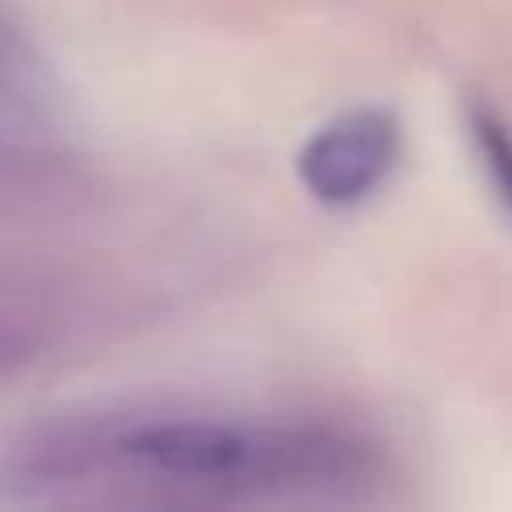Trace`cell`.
I'll use <instances>...</instances> for the list:
<instances>
[{"label": "cell", "mask_w": 512, "mask_h": 512, "mask_svg": "<svg viewBox=\"0 0 512 512\" xmlns=\"http://www.w3.org/2000/svg\"><path fill=\"white\" fill-rule=\"evenodd\" d=\"M348 444L324 436H284V432H244L208 420H168L148 424L124 440V452L156 472L192 480H232V476H276L300 472L340 456Z\"/></svg>", "instance_id": "cell-1"}, {"label": "cell", "mask_w": 512, "mask_h": 512, "mask_svg": "<svg viewBox=\"0 0 512 512\" xmlns=\"http://www.w3.org/2000/svg\"><path fill=\"white\" fill-rule=\"evenodd\" d=\"M400 156V128L380 108H356L328 120L300 148V180L324 204H356L392 172Z\"/></svg>", "instance_id": "cell-2"}, {"label": "cell", "mask_w": 512, "mask_h": 512, "mask_svg": "<svg viewBox=\"0 0 512 512\" xmlns=\"http://www.w3.org/2000/svg\"><path fill=\"white\" fill-rule=\"evenodd\" d=\"M468 132H472V144L480 152V164L488 172V184L492 192L500 196V204L508 208L512 216V132L504 128V120L496 112H488L484 104H472L468 108Z\"/></svg>", "instance_id": "cell-3"}]
</instances>
